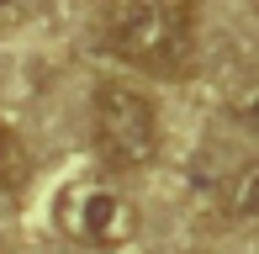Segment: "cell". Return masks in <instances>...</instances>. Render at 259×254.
I'll use <instances>...</instances> for the list:
<instances>
[{
  "instance_id": "obj_2",
  "label": "cell",
  "mask_w": 259,
  "mask_h": 254,
  "mask_svg": "<svg viewBox=\"0 0 259 254\" xmlns=\"http://www.w3.org/2000/svg\"><path fill=\"white\" fill-rule=\"evenodd\" d=\"M96 143L116 170H143L159 159V106L138 85H96Z\"/></svg>"
},
{
  "instance_id": "obj_3",
  "label": "cell",
  "mask_w": 259,
  "mask_h": 254,
  "mask_svg": "<svg viewBox=\"0 0 259 254\" xmlns=\"http://www.w3.org/2000/svg\"><path fill=\"white\" fill-rule=\"evenodd\" d=\"M69 233L90 249H116L138 233V212L122 201L111 186H79L69 196V212H64Z\"/></svg>"
},
{
  "instance_id": "obj_1",
  "label": "cell",
  "mask_w": 259,
  "mask_h": 254,
  "mask_svg": "<svg viewBox=\"0 0 259 254\" xmlns=\"http://www.w3.org/2000/svg\"><path fill=\"white\" fill-rule=\"evenodd\" d=\"M101 43L111 59L148 69V74H185L191 69V11L169 0H111L101 21Z\"/></svg>"
},
{
  "instance_id": "obj_6",
  "label": "cell",
  "mask_w": 259,
  "mask_h": 254,
  "mask_svg": "<svg viewBox=\"0 0 259 254\" xmlns=\"http://www.w3.org/2000/svg\"><path fill=\"white\" fill-rule=\"evenodd\" d=\"M243 122L259 127V96H254V101H243Z\"/></svg>"
},
{
  "instance_id": "obj_4",
  "label": "cell",
  "mask_w": 259,
  "mask_h": 254,
  "mask_svg": "<svg viewBox=\"0 0 259 254\" xmlns=\"http://www.w3.org/2000/svg\"><path fill=\"white\" fill-rule=\"evenodd\" d=\"M222 206H228L233 223H259V159H249L243 170H233Z\"/></svg>"
},
{
  "instance_id": "obj_5",
  "label": "cell",
  "mask_w": 259,
  "mask_h": 254,
  "mask_svg": "<svg viewBox=\"0 0 259 254\" xmlns=\"http://www.w3.org/2000/svg\"><path fill=\"white\" fill-rule=\"evenodd\" d=\"M27 148H21V138H16V127H6L0 122V186H21L27 180Z\"/></svg>"
}]
</instances>
